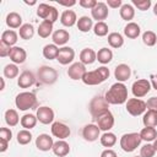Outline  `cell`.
<instances>
[{"label":"cell","instance_id":"27","mask_svg":"<svg viewBox=\"0 0 157 157\" xmlns=\"http://www.w3.org/2000/svg\"><path fill=\"white\" fill-rule=\"evenodd\" d=\"M6 25L10 28H20L22 26V17L17 12H10L6 16Z\"/></svg>","mask_w":157,"mask_h":157},{"label":"cell","instance_id":"48","mask_svg":"<svg viewBox=\"0 0 157 157\" xmlns=\"http://www.w3.org/2000/svg\"><path fill=\"white\" fill-rule=\"evenodd\" d=\"M146 105H147L148 109L157 110V97H151V98H148V101L146 102Z\"/></svg>","mask_w":157,"mask_h":157},{"label":"cell","instance_id":"25","mask_svg":"<svg viewBox=\"0 0 157 157\" xmlns=\"http://www.w3.org/2000/svg\"><path fill=\"white\" fill-rule=\"evenodd\" d=\"M142 123L146 128H155L157 126V110H152L148 109L147 112H145L144 118H142Z\"/></svg>","mask_w":157,"mask_h":157},{"label":"cell","instance_id":"58","mask_svg":"<svg viewBox=\"0 0 157 157\" xmlns=\"http://www.w3.org/2000/svg\"><path fill=\"white\" fill-rule=\"evenodd\" d=\"M153 147H155V150L157 151V139L155 140V142H153Z\"/></svg>","mask_w":157,"mask_h":157},{"label":"cell","instance_id":"16","mask_svg":"<svg viewBox=\"0 0 157 157\" xmlns=\"http://www.w3.org/2000/svg\"><path fill=\"white\" fill-rule=\"evenodd\" d=\"M34 82H36V76L32 71H28V70L21 72L17 78V85L21 88H28V87L33 86Z\"/></svg>","mask_w":157,"mask_h":157},{"label":"cell","instance_id":"7","mask_svg":"<svg viewBox=\"0 0 157 157\" xmlns=\"http://www.w3.org/2000/svg\"><path fill=\"white\" fill-rule=\"evenodd\" d=\"M147 109L146 102H144L140 98H130L126 101V110L132 117H139L144 114Z\"/></svg>","mask_w":157,"mask_h":157},{"label":"cell","instance_id":"8","mask_svg":"<svg viewBox=\"0 0 157 157\" xmlns=\"http://www.w3.org/2000/svg\"><path fill=\"white\" fill-rule=\"evenodd\" d=\"M151 90V82L146 78H140L137 81H135L132 83V87H131V91H132V94L136 97V98H141V97H145Z\"/></svg>","mask_w":157,"mask_h":157},{"label":"cell","instance_id":"3","mask_svg":"<svg viewBox=\"0 0 157 157\" xmlns=\"http://www.w3.org/2000/svg\"><path fill=\"white\" fill-rule=\"evenodd\" d=\"M15 104L20 110H28L37 105V97L32 92H21L16 96Z\"/></svg>","mask_w":157,"mask_h":157},{"label":"cell","instance_id":"55","mask_svg":"<svg viewBox=\"0 0 157 157\" xmlns=\"http://www.w3.org/2000/svg\"><path fill=\"white\" fill-rule=\"evenodd\" d=\"M0 80H1V88H0V90L2 91V90L5 88V81H4V78H0Z\"/></svg>","mask_w":157,"mask_h":157},{"label":"cell","instance_id":"18","mask_svg":"<svg viewBox=\"0 0 157 157\" xmlns=\"http://www.w3.org/2000/svg\"><path fill=\"white\" fill-rule=\"evenodd\" d=\"M9 58L11 59V61L13 64H22L26 61V58H27V53L23 48L21 47H12L11 50H10V54H9Z\"/></svg>","mask_w":157,"mask_h":157},{"label":"cell","instance_id":"56","mask_svg":"<svg viewBox=\"0 0 157 157\" xmlns=\"http://www.w3.org/2000/svg\"><path fill=\"white\" fill-rule=\"evenodd\" d=\"M25 4H27V5H34L36 1H27V0H25Z\"/></svg>","mask_w":157,"mask_h":157},{"label":"cell","instance_id":"11","mask_svg":"<svg viewBox=\"0 0 157 157\" xmlns=\"http://www.w3.org/2000/svg\"><path fill=\"white\" fill-rule=\"evenodd\" d=\"M108 6L105 2H97V5L91 10V15L93 20H97V22H103L108 17Z\"/></svg>","mask_w":157,"mask_h":157},{"label":"cell","instance_id":"17","mask_svg":"<svg viewBox=\"0 0 157 157\" xmlns=\"http://www.w3.org/2000/svg\"><path fill=\"white\" fill-rule=\"evenodd\" d=\"M53 145H54L53 137L49 136L48 134H40L36 139V147L39 151H49L53 148Z\"/></svg>","mask_w":157,"mask_h":157},{"label":"cell","instance_id":"51","mask_svg":"<svg viewBox=\"0 0 157 157\" xmlns=\"http://www.w3.org/2000/svg\"><path fill=\"white\" fill-rule=\"evenodd\" d=\"M101 157H118V156H117L115 151H113V150H110V148H107V150H104V151L101 153Z\"/></svg>","mask_w":157,"mask_h":157},{"label":"cell","instance_id":"54","mask_svg":"<svg viewBox=\"0 0 157 157\" xmlns=\"http://www.w3.org/2000/svg\"><path fill=\"white\" fill-rule=\"evenodd\" d=\"M150 78H151V86L157 91V75H151Z\"/></svg>","mask_w":157,"mask_h":157},{"label":"cell","instance_id":"2","mask_svg":"<svg viewBox=\"0 0 157 157\" xmlns=\"http://www.w3.org/2000/svg\"><path fill=\"white\" fill-rule=\"evenodd\" d=\"M108 77H109V69L105 66H101L93 71H87L82 77V82L88 86H96L104 82Z\"/></svg>","mask_w":157,"mask_h":157},{"label":"cell","instance_id":"53","mask_svg":"<svg viewBox=\"0 0 157 157\" xmlns=\"http://www.w3.org/2000/svg\"><path fill=\"white\" fill-rule=\"evenodd\" d=\"M58 2H59V5H63V6H67V7H70V6H74V5L76 4V1H75V0H70V1H60V0H58Z\"/></svg>","mask_w":157,"mask_h":157},{"label":"cell","instance_id":"57","mask_svg":"<svg viewBox=\"0 0 157 157\" xmlns=\"http://www.w3.org/2000/svg\"><path fill=\"white\" fill-rule=\"evenodd\" d=\"M153 13L157 16V2L155 4V6H153Z\"/></svg>","mask_w":157,"mask_h":157},{"label":"cell","instance_id":"6","mask_svg":"<svg viewBox=\"0 0 157 157\" xmlns=\"http://www.w3.org/2000/svg\"><path fill=\"white\" fill-rule=\"evenodd\" d=\"M108 108H109V103L105 101L104 97L98 96V97H94L90 102V113H91V115H92V118L94 120L99 114H102L105 110H108Z\"/></svg>","mask_w":157,"mask_h":157},{"label":"cell","instance_id":"42","mask_svg":"<svg viewBox=\"0 0 157 157\" xmlns=\"http://www.w3.org/2000/svg\"><path fill=\"white\" fill-rule=\"evenodd\" d=\"M142 42L147 45V47H153L157 42V36L155 32L152 31H146L144 34H142Z\"/></svg>","mask_w":157,"mask_h":157},{"label":"cell","instance_id":"49","mask_svg":"<svg viewBox=\"0 0 157 157\" xmlns=\"http://www.w3.org/2000/svg\"><path fill=\"white\" fill-rule=\"evenodd\" d=\"M10 50H11L10 47H7V45H5L4 43L0 42V56H2V58L4 56H9Z\"/></svg>","mask_w":157,"mask_h":157},{"label":"cell","instance_id":"34","mask_svg":"<svg viewBox=\"0 0 157 157\" xmlns=\"http://www.w3.org/2000/svg\"><path fill=\"white\" fill-rule=\"evenodd\" d=\"M140 136H141V140L146 141V142H150V141H155L157 139V131L155 128H144L140 132Z\"/></svg>","mask_w":157,"mask_h":157},{"label":"cell","instance_id":"46","mask_svg":"<svg viewBox=\"0 0 157 157\" xmlns=\"http://www.w3.org/2000/svg\"><path fill=\"white\" fill-rule=\"evenodd\" d=\"M97 2H98V1H96V0H80V1H78V5H80L81 7H83V9H90V10H92V9L97 5Z\"/></svg>","mask_w":157,"mask_h":157},{"label":"cell","instance_id":"31","mask_svg":"<svg viewBox=\"0 0 157 157\" xmlns=\"http://www.w3.org/2000/svg\"><path fill=\"white\" fill-rule=\"evenodd\" d=\"M119 12H120V17L123 20H125V21H130L135 16V9L130 4H123V6L120 7Z\"/></svg>","mask_w":157,"mask_h":157},{"label":"cell","instance_id":"14","mask_svg":"<svg viewBox=\"0 0 157 157\" xmlns=\"http://www.w3.org/2000/svg\"><path fill=\"white\" fill-rule=\"evenodd\" d=\"M74 58H75V52H74V49L70 48V47H63V48L59 49L56 60H58L61 65H67V64L72 63Z\"/></svg>","mask_w":157,"mask_h":157},{"label":"cell","instance_id":"23","mask_svg":"<svg viewBox=\"0 0 157 157\" xmlns=\"http://www.w3.org/2000/svg\"><path fill=\"white\" fill-rule=\"evenodd\" d=\"M52 39L53 43L55 45H64L67 43V40L70 39V34L65 29H56L53 34H52Z\"/></svg>","mask_w":157,"mask_h":157},{"label":"cell","instance_id":"39","mask_svg":"<svg viewBox=\"0 0 157 157\" xmlns=\"http://www.w3.org/2000/svg\"><path fill=\"white\" fill-rule=\"evenodd\" d=\"M4 76L6 78H15L18 76V67L16 64H7L4 67Z\"/></svg>","mask_w":157,"mask_h":157},{"label":"cell","instance_id":"29","mask_svg":"<svg viewBox=\"0 0 157 157\" xmlns=\"http://www.w3.org/2000/svg\"><path fill=\"white\" fill-rule=\"evenodd\" d=\"M77 28H78V31H81V32H88L92 27H93V20L91 18V17H88V16H81L78 20H77Z\"/></svg>","mask_w":157,"mask_h":157},{"label":"cell","instance_id":"36","mask_svg":"<svg viewBox=\"0 0 157 157\" xmlns=\"http://www.w3.org/2000/svg\"><path fill=\"white\" fill-rule=\"evenodd\" d=\"M18 34H20V37L22 39H26V40L27 39H31L34 36V28H33V26L31 23H25V25H22L20 27Z\"/></svg>","mask_w":157,"mask_h":157},{"label":"cell","instance_id":"9","mask_svg":"<svg viewBox=\"0 0 157 157\" xmlns=\"http://www.w3.org/2000/svg\"><path fill=\"white\" fill-rule=\"evenodd\" d=\"M96 121H97V126L101 129V130H103V131H109L112 128H113V125H114V117H113V114H112V112L108 109V110H105L104 113H102V114H99L97 118H96Z\"/></svg>","mask_w":157,"mask_h":157},{"label":"cell","instance_id":"47","mask_svg":"<svg viewBox=\"0 0 157 157\" xmlns=\"http://www.w3.org/2000/svg\"><path fill=\"white\" fill-rule=\"evenodd\" d=\"M0 139H4L6 141H10L12 139V132L7 128H1L0 129Z\"/></svg>","mask_w":157,"mask_h":157},{"label":"cell","instance_id":"19","mask_svg":"<svg viewBox=\"0 0 157 157\" xmlns=\"http://www.w3.org/2000/svg\"><path fill=\"white\" fill-rule=\"evenodd\" d=\"M130 75H131V69L126 64H119L114 70V77L117 78L118 82H124L129 80Z\"/></svg>","mask_w":157,"mask_h":157},{"label":"cell","instance_id":"38","mask_svg":"<svg viewBox=\"0 0 157 157\" xmlns=\"http://www.w3.org/2000/svg\"><path fill=\"white\" fill-rule=\"evenodd\" d=\"M115 142H117V136L113 132L107 131L101 136V144L104 147H112L115 145Z\"/></svg>","mask_w":157,"mask_h":157},{"label":"cell","instance_id":"15","mask_svg":"<svg viewBox=\"0 0 157 157\" xmlns=\"http://www.w3.org/2000/svg\"><path fill=\"white\" fill-rule=\"evenodd\" d=\"M99 132L101 129L96 125V124H87L83 129H82V136L86 141L93 142L99 137Z\"/></svg>","mask_w":157,"mask_h":157},{"label":"cell","instance_id":"26","mask_svg":"<svg viewBox=\"0 0 157 157\" xmlns=\"http://www.w3.org/2000/svg\"><path fill=\"white\" fill-rule=\"evenodd\" d=\"M140 32H141L140 26H139L137 23H135V22H129V23L124 27V34H125L128 38H130V39L137 38V37L140 36Z\"/></svg>","mask_w":157,"mask_h":157},{"label":"cell","instance_id":"22","mask_svg":"<svg viewBox=\"0 0 157 157\" xmlns=\"http://www.w3.org/2000/svg\"><path fill=\"white\" fill-rule=\"evenodd\" d=\"M60 22L65 27H72L75 23H77V17L75 11L72 10H65L60 16Z\"/></svg>","mask_w":157,"mask_h":157},{"label":"cell","instance_id":"41","mask_svg":"<svg viewBox=\"0 0 157 157\" xmlns=\"http://www.w3.org/2000/svg\"><path fill=\"white\" fill-rule=\"evenodd\" d=\"M52 7L53 6H50L48 4H44V2L43 4H39L38 7H37V15H38V17H40V18H43V21H45L48 18L49 13H50Z\"/></svg>","mask_w":157,"mask_h":157},{"label":"cell","instance_id":"44","mask_svg":"<svg viewBox=\"0 0 157 157\" xmlns=\"http://www.w3.org/2000/svg\"><path fill=\"white\" fill-rule=\"evenodd\" d=\"M155 153H156V150H155L152 144H146L140 150V156L141 157H153Z\"/></svg>","mask_w":157,"mask_h":157},{"label":"cell","instance_id":"35","mask_svg":"<svg viewBox=\"0 0 157 157\" xmlns=\"http://www.w3.org/2000/svg\"><path fill=\"white\" fill-rule=\"evenodd\" d=\"M37 121H38V119H37V117L33 115V114H25V115L21 118V125H22V128H25L26 130H31L32 128H34L36 124H37Z\"/></svg>","mask_w":157,"mask_h":157},{"label":"cell","instance_id":"43","mask_svg":"<svg viewBox=\"0 0 157 157\" xmlns=\"http://www.w3.org/2000/svg\"><path fill=\"white\" fill-rule=\"evenodd\" d=\"M93 32L98 37H104L108 34V25L105 22H97L93 26Z\"/></svg>","mask_w":157,"mask_h":157},{"label":"cell","instance_id":"32","mask_svg":"<svg viewBox=\"0 0 157 157\" xmlns=\"http://www.w3.org/2000/svg\"><path fill=\"white\" fill-rule=\"evenodd\" d=\"M108 43L112 48H120L124 44V38L120 33L118 32H112L108 34Z\"/></svg>","mask_w":157,"mask_h":157},{"label":"cell","instance_id":"33","mask_svg":"<svg viewBox=\"0 0 157 157\" xmlns=\"http://www.w3.org/2000/svg\"><path fill=\"white\" fill-rule=\"evenodd\" d=\"M58 53H59V48H58V45H55L54 43H53V44H47V45H44V48H43V55H44V58L48 59V60L56 59Z\"/></svg>","mask_w":157,"mask_h":157},{"label":"cell","instance_id":"24","mask_svg":"<svg viewBox=\"0 0 157 157\" xmlns=\"http://www.w3.org/2000/svg\"><path fill=\"white\" fill-rule=\"evenodd\" d=\"M17 33L15 32V31H12V29H7V31H4L2 32V34H1V43H4L5 45H7V47H10V48H12V45H15L16 44V42H17Z\"/></svg>","mask_w":157,"mask_h":157},{"label":"cell","instance_id":"37","mask_svg":"<svg viewBox=\"0 0 157 157\" xmlns=\"http://www.w3.org/2000/svg\"><path fill=\"white\" fill-rule=\"evenodd\" d=\"M5 121L9 126H15L21 120H20V117H18V114L15 109H7L5 112Z\"/></svg>","mask_w":157,"mask_h":157},{"label":"cell","instance_id":"21","mask_svg":"<svg viewBox=\"0 0 157 157\" xmlns=\"http://www.w3.org/2000/svg\"><path fill=\"white\" fill-rule=\"evenodd\" d=\"M52 151H53L54 155L58 156V157H65V156L69 155V152H70V146H69V144H67L66 141H64V140H58V141L54 142Z\"/></svg>","mask_w":157,"mask_h":157},{"label":"cell","instance_id":"10","mask_svg":"<svg viewBox=\"0 0 157 157\" xmlns=\"http://www.w3.org/2000/svg\"><path fill=\"white\" fill-rule=\"evenodd\" d=\"M50 129H52L53 136L58 137L59 140H64V139L69 137V136H70V132H71V131H70V128H69L66 124L61 123V121H55V123H53Z\"/></svg>","mask_w":157,"mask_h":157},{"label":"cell","instance_id":"12","mask_svg":"<svg viewBox=\"0 0 157 157\" xmlns=\"http://www.w3.org/2000/svg\"><path fill=\"white\" fill-rule=\"evenodd\" d=\"M86 72V66L82 63H74L67 69V75L71 80H82Z\"/></svg>","mask_w":157,"mask_h":157},{"label":"cell","instance_id":"20","mask_svg":"<svg viewBox=\"0 0 157 157\" xmlns=\"http://www.w3.org/2000/svg\"><path fill=\"white\" fill-rule=\"evenodd\" d=\"M97 60V53L91 48H85L80 53V63L83 65H91Z\"/></svg>","mask_w":157,"mask_h":157},{"label":"cell","instance_id":"45","mask_svg":"<svg viewBox=\"0 0 157 157\" xmlns=\"http://www.w3.org/2000/svg\"><path fill=\"white\" fill-rule=\"evenodd\" d=\"M132 4L140 10V11H146L151 6V0H132Z\"/></svg>","mask_w":157,"mask_h":157},{"label":"cell","instance_id":"5","mask_svg":"<svg viewBox=\"0 0 157 157\" xmlns=\"http://www.w3.org/2000/svg\"><path fill=\"white\" fill-rule=\"evenodd\" d=\"M38 80L44 85H53L58 80V71L50 66H40L37 71Z\"/></svg>","mask_w":157,"mask_h":157},{"label":"cell","instance_id":"28","mask_svg":"<svg viewBox=\"0 0 157 157\" xmlns=\"http://www.w3.org/2000/svg\"><path fill=\"white\" fill-rule=\"evenodd\" d=\"M38 36L42 38H48L53 32V23L49 21H42L38 26Z\"/></svg>","mask_w":157,"mask_h":157},{"label":"cell","instance_id":"4","mask_svg":"<svg viewBox=\"0 0 157 157\" xmlns=\"http://www.w3.org/2000/svg\"><path fill=\"white\" fill-rule=\"evenodd\" d=\"M141 136L137 132H129V134H124L120 139V147L123 151L125 152H132L135 151L140 144H141Z\"/></svg>","mask_w":157,"mask_h":157},{"label":"cell","instance_id":"52","mask_svg":"<svg viewBox=\"0 0 157 157\" xmlns=\"http://www.w3.org/2000/svg\"><path fill=\"white\" fill-rule=\"evenodd\" d=\"M7 146H9V141L0 139V152H5L7 150Z\"/></svg>","mask_w":157,"mask_h":157},{"label":"cell","instance_id":"40","mask_svg":"<svg viewBox=\"0 0 157 157\" xmlns=\"http://www.w3.org/2000/svg\"><path fill=\"white\" fill-rule=\"evenodd\" d=\"M31 140H32V134L29 132V130L23 129L17 132V142L20 145H27L31 142Z\"/></svg>","mask_w":157,"mask_h":157},{"label":"cell","instance_id":"13","mask_svg":"<svg viewBox=\"0 0 157 157\" xmlns=\"http://www.w3.org/2000/svg\"><path fill=\"white\" fill-rule=\"evenodd\" d=\"M37 119L42 124H50L54 120V110L49 107H39L36 114Z\"/></svg>","mask_w":157,"mask_h":157},{"label":"cell","instance_id":"50","mask_svg":"<svg viewBox=\"0 0 157 157\" xmlns=\"http://www.w3.org/2000/svg\"><path fill=\"white\" fill-rule=\"evenodd\" d=\"M107 6L112 7V9H118L123 6V1L121 0H108L107 1Z\"/></svg>","mask_w":157,"mask_h":157},{"label":"cell","instance_id":"30","mask_svg":"<svg viewBox=\"0 0 157 157\" xmlns=\"http://www.w3.org/2000/svg\"><path fill=\"white\" fill-rule=\"evenodd\" d=\"M112 59H113V52H112L110 49H108V48H102V49H99V50L97 52V60H98L101 64L105 65V64L110 63Z\"/></svg>","mask_w":157,"mask_h":157},{"label":"cell","instance_id":"1","mask_svg":"<svg viewBox=\"0 0 157 157\" xmlns=\"http://www.w3.org/2000/svg\"><path fill=\"white\" fill-rule=\"evenodd\" d=\"M104 98L109 104H123L128 101V88L123 82H117L110 86Z\"/></svg>","mask_w":157,"mask_h":157},{"label":"cell","instance_id":"59","mask_svg":"<svg viewBox=\"0 0 157 157\" xmlns=\"http://www.w3.org/2000/svg\"><path fill=\"white\" fill-rule=\"evenodd\" d=\"M134 157H141V156H134Z\"/></svg>","mask_w":157,"mask_h":157}]
</instances>
